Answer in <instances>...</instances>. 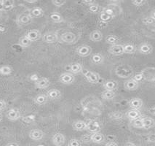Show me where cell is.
I'll return each mask as SVG.
<instances>
[{"label":"cell","instance_id":"83f0119b","mask_svg":"<svg viewBox=\"0 0 155 146\" xmlns=\"http://www.w3.org/2000/svg\"><path fill=\"white\" fill-rule=\"evenodd\" d=\"M143 119V129H149L155 126V121L150 117H144Z\"/></svg>","mask_w":155,"mask_h":146},{"label":"cell","instance_id":"6da1fadb","mask_svg":"<svg viewBox=\"0 0 155 146\" xmlns=\"http://www.w3.org/2000/svg\"><path fill=\"white\" fill-rule=\"evenodd\" d=\"M78 37L74 33L71 32H66L61 35L59 37V40L61 42L65 43V44L72 45L77 42Z\"/></svg>","mask_w":155,"mask_h":146},{"label":"cell","instance_id":"7a4b0ae2","mask_svg":"<svg viewBox=\"0 0 155 146\" xmlns=\"http://www.w3.org/2000/svg\"><path fill=\"white\" fill-rule=\"evenodd\" d=\"M82 73L84 77L87 79L88 82L91 83L97 84L100 80V76H99L98 74L95 73L94 72H92L91 70L83 69Z\"/></svg>","mask_w":155,"mask_h":146},{"label":"cell","instance_id":"7bdbcfd3","mask_svg":"<svg viewBox=\"0 0 155 146\" xmlns=\"http://www.w3.org/2000/svg\"><path fill=\"white\" fill-rule=\"evenodd\" d=\"M132 78L134 79V80L137 81V82L139 83V82H140V81H142L143 80V75L141 73H139L138 74H136V75H135L134 76L132 77Z\"/></svg>","mask_w":155,"mask_h":146},{"label":"cell","instance_id":"1f68e13d","mask_svg":"<svg viewBox=\"0 0 155 146\" xmlns=\"http://www.w3.org/2000/svg\"><path fill=\"white\" fill-rule=\"evenodd\" d=\"M31 43H32L31 41L26 35L23 36V37H21L19 38L18 44L23 48H28V47L31 45Z\"/></svg>","mask_w":155,"mask_h":146},{"label":"cell","instance_id":"ffe728a7","mask_svg":"<svg viewBox=\"0 0 155 146\" xmlns=\"http://www.w3.org/2000/svg\"><path fill=\"white\" fill-rule=\"evenodd\" d=\"M117 86L118 84L117 81L114 80H107L103 84V87L104 88V89L107 90V91H114L115 90L117 89Z\"/></svg>","mask_w":155,"mask_h":146},{"label":"cell","instance_id":"3957f363","mask_svg":"<svg viewBox=\"0 0 155 146\" xmlns=\"http://www.w3.org/2000/svg\"><path fill=\"white\" fill-rule=\"evenodd\" d=\"M33 19L31 16L29 15V13H21L18 15L16 22H17L18 26H26L31 23Z\"/></svg>","mask_w":155,"mask_h":146},{"label":"cell","instance_id":"d6a6232c","mask_svg":"<svg viewBox=\"0 0 155 146\" xmlns=\"http://www.w3.org/2000/svg\"><path fill=\"white\" fill-rule=\"evenodd\" d=\"M123 49H124V53L127 54H133L136 53L137 50V48L134 45L130 44V43H127V44L123 45Z\"/></svg>","mask_w":155,"mask_h":146},{"label":"cell","instance_id":"b9f144b4","mask_svg":"<svg viewBox=\"0 0 155 146\" xmlns=\"http://www.w3.org/2000/svg\"><path fill=\"white\" fill-rule=\"evenodd\" d=\"M131 3L136 7H141L146 3V1L143 0H134V1L131 2Z\"/></svg>","mask_w":155,"mask_h":146},{"label":"cell","instance_id":"e575fe53","mask_svg":"<svg viewBox=\"0 0 155 146\" xmlns=\"http://www.w3.org/2000/svg\"><path fill=\"white\" fill-rule=\"evenodd\" d=\"M119 42V37L116 35H109L106 37V42L107 44L111 45V46H114V45L117 44V42Z\"/></svg>","mask_w":155,"mask_h":146},{"label":"cell","instance_id":"f1b7e54d","mask_svg":"<svg viewBox=\"0 0 155 146\" xmlns=\"http://www.w3.org/2000/svg\"><path fill=\"white\" fill-rule=\"evenodd\" d=\"M91 62L95 65H101L104 62V57L101 53H94L91 56Z\"/></svg>","mask_w":155,"mask_h":146},{"label":"cell","instance_id":"9c48e42d","mask_svg":"<svg viewBox=\"0 0 155 146\" xmlns=\"http://www.w3.org/2000/svg\"><path fill=\"white\" fill-rule=\"evenodd\" d=\"M108 51L110 54L113 56H119L123 55L124 53V49H123V45L120 44H116L114 46H111L108 49Z\"/></svg>","mask_w":155,"mask_h":146},{"label":"cell","instance_id":"52a82bcc","mask_svg":"<svg viewBox=\"0 0 155 146\" xmlns=\"http://www.w3.org/2000/svg\"><path fill=\"white\" fill-rule=\"evenodd\" d=\"M74 75L69 73V72L62 73L60 75V77H59V81H60L61 83L64 85H71L74 82Z\"/></svg>","mask_w":155,"mask_h":146},{"label":"cell","instance_id":"4316f807","mask_svg":"<svg viewBox=\"0 0 155 146\" xmlns=\"http://www.w3.org/2000/svg\"><path fill=\"white\" fill-rule=\"evenodd\" d=\"M14 7H15V1H13V0H3V5L1 11H10L14 8Z\"/></svg>","mask_w":155,"mask_h":146},{"label":"cell","instance_id":"8992f818","mask_svg":"<svg viewBox=\"0 0 155 146\" xmlns=\"http://www.w3.org/2000/svg\"><path fill=\"white\" fill-rule=\"evenodd\" d=\"M92 48L90 46L87 45H82L78 46L76 49V53L80 57H87L91 55Z\"/></svg>","mask_w":155,"mask_h":146},{"label":"cell","instance_id":"ac0fdd59","mask_svg":"<svg viewBox=\"0 0 155 146\" xmlns=\"http://www.w3.org/2000/svg\"><path fill=\"white\" fill-rule=\"evenodd\" d=\"M46 95L48 96V99L51 100H58L59 99H61V92L60 90L56 89H50L46 93Z\"/></svg>","mask_w":155,"mask_h":146},{"label":"cell","instance_id":"d4e9b609","mask_svg":"<svg viewBox=\"0 0 155 146\" xmlns=\"http://www.w3.org/2000/svg\"><path fill=\"white\" fill-rule=\"evenodd\" d=\"M91 141L94 142V143L101 144L104 142V140H105V137H104V135L101 132L93 133V134L91 135Z\"/></svg>","mask_w":155,"mask_h":146},{"label":"cell","instance_id":"f6af8a7d","mask_svg":"<svg viewBox=\"0 0 155 146\" xmlns=\"http://www.w3.org/2000/svg\"><path fill=\"white\" fill-rule=\"evenodd\" d=\"M34 118H35L34 115H31V116H24L22 118V120L26 123H31V122L34 121Z\"/></svg>","mask_w":155,"mask_h":146},{"label":"cell","instance_id":"680465c9","mask_svg":"<svg viewBox=\"0 0 155 146\" xmlns=\"http://www.w3.org/2000/svg\"><path fill=\"white\" fill-rule=\"evenodd\" d=\"M3 5V0H0V11L2 10V8Z\"/></svg>","mask_w":155,"mask_h":146},{"label":"cell","instance_id":"94428289","mask_svg":"<svg viewBox=\"0 0 155 146\" xmlns=\"http://www.w3.org/2000/svg\"><path fill=\"white\" fill-rule=\"evenodd\" d=\"M1 19H2V14L0 13V20H1Z\"/></svg>","mask_w":155,"mask_h":146},{"label":"cell","instance_id":"f907efd6","mask_svg":"<svg viewBox=\"0 0 155 146\" xmlns=\"http://www.w3.org/2000/svg\"><path fill=\"white\" fill-rule=\"evenodd\" d=\"M105 146H118V145L115 142H109L106 144Z\"/></svg>","mask_w":155,"mask_h":146},{"label":"cell","instance_id":"681fc988","mask_svg":"<svg viewBox=\"0 0 155 146\" xmlns=\"http://www.w3.org/2000/svg\"><path fill=\"white\" fill-rule=\"evenodd\" d=\"M30 80L34 81V82H36V81L39 80V77L37 76V75H32L30 77Z\"/></svg>","mask_w":155,"mask_h":146},{"label":"cell","instance_id":"d590c367","mask_svg":"<svg viewBox=\"0 0 155 146\" xmlns=\"http://www.w3.org/2000/svg\"><path fill=\"white\" fill-rule=\"evenodd\" d=\"M99 19H100L101 21L103 23H108L110 21H111L113 19V17L110 16L108 14H106V12H104V11H101L100 12V15H99Z\"/></svg>","mask_w":155,"mask_h":146},{"label":"cell","instance_id":"8fae6325","mask_svg":"<svg viewBox=\"0 0 155 146\" xmlns=\"http://www.w3.org/2000/svg\"><path fill=\"white\" fill-rule=\"evenodd\" d=\"M52 141L55 146H63L66 142V137L62 133H55L52 138Z\"/></svg>","mask_w":155,"mask_h":146},{"label":"cell","instance_id":"ee69618b","mask_svg":"<svg viewBox=\"0 0 155 146\" xmlns=\"http://www.w3.org/2000/svg\"><path fill=\"white\" fill-rule=\"evenodd\" d=\"M154 22L155 21L152 19H151V17H147V18H145V19H143V23L145 25L153 24V23H154Z\"/></svg>","mask_w":155,"mask_h":146},{"label":"cell","instance_id":"60d3db41","mask_svg":"<svg viewBox=\"0 0 155 146\" xmlns=\"http://www.w3.org/2000/svg\"><path fill=\"white\" fill-rule=\"evenodd\" d=\"M102 11H104V12H106V14H108V15H109L110 16H111V17L114 18V16H115L114 11L113 9H111V8H104V10H103Z\"/></svg>","mask_w":155,"mask_h":146},{"label":"cell","instance_id":"2e32d148","mask_svg":"<svg viewBox=\"0 0 155 146\" xmlns=\"http://www.w3.org/2000/svg\"><path fill=\"white\" fill-rule=\"evenodd\" d=\"M50 85V81L47 77H41L35 82V86L37 89H45L48 88Z\"/></svg>","mask_w":155,"mask_h":146},{"label":"cell","instance_id":"e0dca14e","mask_svg":"<svg viewBox=\"0 0 155 146\" xmlns=\"http://www.w3.org/2000/svg\"><path fill=\"white\" fill-rule=\"evenodd\" d=\"M126 117H127L130 121L138 119V118H141V113L139 110L130 109L126 113Z\"/></svg>","mask_w":155,"mask_h":146},{"label":"cell","instance_id":"f546056e","mask_svg":"<svg viewBox=\"0 0 155 146\" xmlns=\"http://www.w3.org/2000/svg\"><path fill=\"white\" fill-rule=\"evenodd\" d=\"M50 19H51V21L55 23H60L64 21V17H63L62 15L59 13V12H52L50 15Z\"/></svg>","mask_w":155,"mask_h":146},{"label":"cell","instance_id":"cb8c5ba5","mask_svg":"<svg viewBox=\"0 0 155 146\" xmlns=\"http://www.w3.org/2000/svg\"><path fill=\"white\" fill-rule=\"evenodd\" d=\"M29 15L31 16L32 19H37L44 15V10L40 7H34L31 9L29 11Z\"/></svg>","mask_w":155,"mask_h":146},{"label":"cell","instance_id":"ab89813d","mask_svg":"<svg viewBox=\"0 0 155 146\" xmlns=\"http://www.w3.org/2000/svg\"><path fill=\"white\" fill-rule=\"evenodd\" d=\"M66 3V1H61V0H53V1H52V4H53L54 6L58 7V8L64 6Z\"/></svg>","mask_w":155,"mask_h":146},{"label":"cell","instance_id":"603a6c76","mask_svg":"<svg viewBox=\"0 0 155 146\" xmlns=\"http://www.w3.org/2000/svg\"><path fill=\"white\" fill-rule=\"evenodd\" d=\"M103 37H104V36H103L102 32L100 30H94L90 34L89 36L90 39L94 42H101L103 39Z\"/></svg>","mask_w":155,"mask_h":146},{"label":"cell","instance_id":"6f0895ef","mask_svg":"<svg viewBox=\"0 0 155 146\" xmlns=\"http://www.w3.org/2000/svg\"><path fill=\"white\" fill-rule=\"evenodd\" d=\"M26 2H28V3H31V4H32V3L37 2V0H34V1H30V0H26Z\"/></svg>","mask_w":155,"mask_h":146},{"label":"cell","instance_id":"9f6ffc18","mask_svg":"<svg viewBox=\"0 0 155 146\" xmlns=\"http://www.w3.org/2000/svg\"><path fill=\"white\" fill-rule=\"evenodd\" d=\"M125 146H136V145H135L134 143H133V142H127V143L125 144Z\"/></svg>","mask_w":155,"mask_h":146},{"label":"cell","instance_id":"484cf974","mask_svg":"<svg viewBox=\"0 0 155 146\" xmlns=\"http://www.w3.org/2000/svg\"><path fill=\"white\" fill-rule=\"evenodd\" d=\"M49 99L48 96L44 93H41V94H38L34 98V102L38 105H44L45 104Z\"/></svg>","mask_w":155,"mask_h":146},{"label":"cell","instance_id":"11a10c76","mask_svg":"<svg viewBox=\"0 0 155 146\" xmlns=\"http://www.w3.org/2000/svg\"><path fill=\"white\" fill-rule=\"evenodd\" d=\"M5 146H19V145L16 143V142H10V143L7 144Z\"/></svg>","mask_w":155,"mask_h":146},{"label":"cell","instance_id":"4dcf8cb0","mask_svg":"<svg viewBox=\"0 0 155 146\" xmlns=\"http://www.w3.org/2000/svg\"><path fill=\"white\" fill-rule=\"evenodd\" d=\"M116 97V93H115V91H107V90H105L104 91H103L101 93V98L104 100H112L113 99L115 98Z\"/></svg>","mask_w":155,"mask_h":146},{"label":"cell","instance_id":"c3c4849f","mask_svg":"<svg viewBox=\"0 0 155 146\" xmlns=\"http://www.w3.org/2000/svg\"><path fill=\"white\" fill-rule=\"evenodd\" d=\"M148 141L150 142H155V134H151L148 137Z\"/></svg>","mask_w":155,"mask_h":146},{"label":"cell","instance_id":"ba28073f","mask_svg":"<svg viewBox=\"0 0 155 146\" xmlns=\"http://www.w3.org/2000/svg\"><path fill=\"white\" fill-rule=\"evenodd\" d=\"M6 117L8 120L11 121H16L21 118V112L17 108H10L6 113Z\"/></svg>","mask_w":155,"mask_h":146},{"label":"cell","instance_id":"277c9868","mask_svg":"<svg viewBox=\"0 0 155 146\" xmlns=\"http://www.w3.org/2000/svg\"><path fill=\"white\" fill-rule=\"evenodd\" d=\"M143 75V80L148 82H154L155 81V67L148 66L144 68L140 72Z\"/></svg>","mask_w":155,"mask_h":146},{"label":"cell","instance_id":"91938a15","mask_svg":"<svg viewBox=\"0 0 155 146\" xmlns=\"http://www.w3.org/2000/svg\"><path fill=\"white\" fill-rule=\"evenodd\" d=\"M2 119H3V115H2V114L1 112H0V122L2 121Z\"/></svg>","mask_w":155,"mask_h":146},{"label":"cell","instance_id":"9a60e30c","mask_svg":"<svg viewBox=\"0 0 155 146\" xmlns=\"http://www.w3.org/2000/svg\"><path fill=\"white\" fill-rule=\"evenodd\" d=\"M143 100L140 98H138V97H134L129 101V106L131 109L139 110H140V109H141L143 107Z\"/></svg>","mask_w":155,"mask_h":146},{"label":"cell","instance_id":"f5cc1de1","mask_svg":"<svg viewBox=\"0 0 155 146\" xmlns=\"http://www.w3.org/2000/svg\"><path fill=\"white\" fill-rule=\"evenodd\" d=\"M149 113H150L151 114L155 115V105L151 107L150 109H149Z\"/></svg>","mask_w":155,"mask_h":146},{"label":"cell","instance_id":"5b68a950","mask_svg":"<svg viewBox=\"0 0 155 146\" xmlns=\"http://www.w3.org/2000/svg\"><path fill=\"white\" fill-rule=\"evenodd\" d=\"M42 40L48 44H53L59 40L58 35L55 32H48L42 35Z\"/></svg>","mask_w":155,"mask_h":146},{"label":"cell","instance_id":"836d02e7","mask_svg":"<svg viewBox=\"0 0 155 146\" xmlns=\"http://www.w3.org/2000/svg\"><path fill=\"white\" fill-rule=\"evenodd\" d=\"M12 73V68L8 65H4L0 66V75H10Z\"/></svg>","mask_w":155,"mask_h":146},{"label":"cell","instance_id":"44dd1931","mask_svg":"<svg viewBox=\"0 0 155 146\" xmlns=\"http://www.w3.org/2000/svg\"><path fill=\"white\" fill-rule=\"evenodd\" d=\"M87 123H86L85 121L82 120H78L76 121L75 122H74L73 125V129L76 131H84L87 130Z\"/></svg>","mask_w":155,"mask_h":146},{"label":"cell","instance_id":"5bb4252c","mask_svg":"<svg viewBox=\"0 0 155 146\" xmlns=\"http://www.w3.org/2000/svg\"><path fill=\"white\" fill-rule=\"evenodd\" d=\"M124 87L127 91H136L139 87V83L133 78L128 79L124 83Z\"/></svg>","mask_w":155,"mask_h":146},{"label":"cell","instance_id":"f35d334b","mask_svg":"<svg viewBox=\"0 0 155 146\" xmlns=\"http://www.w3.org/2000/svg\"><path fill=\"white\" fill-rule=\"evenodd\" d=\"M81 141L77 139H71L68 143V146H81Z\"/></svg>","mask_w":155,"mask_h":146},{"label":"cell","instance_id":"816d5d0a","mask_svg":"<svg viewBox=\"0 0 155 146\" xmlns=\"http://www.w3.org/2000/svg\"><path fill=\"white\" fill-rule=\"evenodd\" d=\"M82 3L87 5V6H91V5L94 4L95 2H93V1H83V2H82Z\"/></svg>","mask_w":155,"mask_h":146},{"label":"cell","instance_id":"30bf717a","mask_svg":"<svg viewBox=\"0 0 155 146\" xmlns=\"http://www.w3.org/2000/svg\"><path fill=\"white\" fill-rule=\"evenodd\" d=\"M137 50L140 53L143 54V55H149V54L152 53L154 48H153V46L149 43L143 42L138 46Z\"/></svg>","mask_w":155,"mask_h":146},{"label":"cell","instance_id":"74e56055","mask_svg":"<svg viewBox=\"0 0 155 146\" xmlns=\"http://www.w3.org/2000/svg\"><path fill=\"white\" fill-rule=\"evenodd\" d=\"M99 9H100L99 5L95 2L94 4L89 6V9H88V10H89V11L92 12V13H97V12L99 11Z\"/></svg>","mask_w":155,"mask_h":146},{"label":"cell","instance_id":"d6986e66","mask_svg":"<svg viewBox=\"0 0 155 146\" xmlns=\"http://www.w3.org/2000/svg\"><path fill=\"white\" fill-rule=\"evenodd\" d=\"M87 130L91 133H96L99 132L101 130V125L98 121H92L87 123Z\"/></svg>","mask_w":155,"mask_h":146},{"label":"cell","instance_id":"bcb514c9","mask_svg":"<svg viewBox=\"0 0 155 146\" xmlns=\"http://www.w3.org/2000/svg\"><path fill=\"white\" fill-rule=\"evenodd\" d=\"M7 105H8V104H7L6 101L2 100V99H0V111L4 110L7 107Z\"/></svg>","mask_w":155,"mask_h":146},{"label":"cell","instance_id":"8d00e7d4","mask_svg":"<svg viewBox=\"0 0 155 146\" xmlns=\"http://www.w3.org/2000/svg\"><path fill=\"white\" fill-rule=\"evenodd\" d=\"M132 126L136 129H143V119L142 118H139L138 119L133 121Z\"/></svg>","mask_w":155,"mask_h":146},{"label":"cell","instance_id":"7c38bea8","mask_svg":"<svg viewBox=\"0 0 155 146\" xmlns=\"http://www.w3.org/2000/svg\"><path fill=\"white\" fill-rule=\"evenodd\" d=\"M25 35H26L32 42L38 41L39 39H41V37H42L41 32L38 29L29 30V31L26 32V34Z\"/></svg>","mask_w":155,"mask_h":146},{"label":"cell","instance_id":"7dc6e473","mask_svg":"<svg viewBox=\"0 0 155 146\" xmlns=\"http://www.w3.org/2000/svg\"><path fill=\"white\" fill-rule=\"evenodd\" d=\"M91 135H87V134L84 135V136L82 138V140L84 142H89V141H91Z\"/></svg>","mask_w":155,"mask_h":146},{"label":"cell","instance_id":"4fadbf2b","mask_svg":"<svg viewBox=\"0 0 155 146\" xmlns=\"http://www.w3.org/2000/svg\"><path fill=\"white\" fill-rule=\"evenodd\" d=\"M44 132L41 130V129H32L29 131L28 133V136L29 138L31 139V140H34V141H39L42 139L44 138Z\"/></svg>","mask_w":155,"mask_h":146},{"label":"cell","instance_id":"db71d44e","mask_svg":"<svg viewBox=\"0 0 155 146\" xmlns=\"http://www.w3.org/2000/svg\"><path fill=\"white\" fill-rule=\"evenodd\" d=\"M150 17L155 21V10H152V11H151V15H150Z\"/></svg>","mask_w":155,"mask_h":146},{"label":"cell","instance_id":"7402d4cb","mask_svg":"<svg viewBox=\"0 0 155 146\" xmlns=\"http://www.w3.org/2000/svg\"><path fill=\"white\" fill-rule=\"evenodd\" d=\"M82 70H83V66L80 63H74V64H70L68 66V71L73 75H77V74L82 73Z\"/></svg>","mask_w":155,"mask_h":146}]
</instances>
